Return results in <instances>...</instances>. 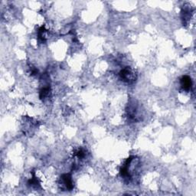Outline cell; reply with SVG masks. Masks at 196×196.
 <instances>
[{"instance_id": "5b68a950", "label": "cell", "mask_w": 196, "mask_h": 196, "mask_svg": "<svg viewBox=\"0 0 196 196\" xmlns=\"http://www.w3.org/2000/svg\"><path fill=\"white\" fill-rule=\"evenodd\" d=\"M75 154H76V156H77L78 157V158H79V159H83L84 157L85 156L84 151L82 149H78V150H77V152H76Z\"/></svg>"}, {"instance_id": "8992f818", "label": "cell", "mask_w": 196, "mask_h": 196, "mask_svg": "<svg viewBox=\"0 0 196 196\" xmlns=\"http://www.w3.org/2000/svg\"><path fill=\"white\" fill-rule=\"evenodd\" d=\"M28 184H29L30 185H35V186H37V185H38V181H37V179L35 177V175L33 176V178H32V179H30V180L28 181Z\"/></svg>"}, {"instance_id": "3957f363", "label": "cell", "mask_w": 196, "mask_h": 196, "mask_svg": "<svg viewBox=\"0 0 196 196\" xmlns=\"http://www.w3.org/2000/svg\"><path fill=\"white\" fill-rule=\"evenodd\" d=\"M61 179H62L64 185H65V186H66V188L68 190L71 191L74 189V184L70 174H64L61 176Z\"/></svg>"}, {"instance_id": "7a4b0ae2", "label": "cell", "mask_w": 196, "mask_h": 196, "mask_svg": "<svg viewBox=\"0 0 196 196\" xmlns=\"http://www.w3.org/2000/svg\"><path fill=\"white\" fill-rule=\"evenodd\" d=\"M180 84H181L182 87L185 91H189L192 86V81L191 77L187 75L182 77L181 80H180Z\"/></svg>"}, {"instance_id": "277c9868", "label": "cell", "mask_w": 196, "mask_h": 196, "mask_svg": "<svg viewBox=\"0 0 196 196\" xmlns=\"http://www.w3.org/2000/svg\"><path fill=\"white\" fill-rule=\"evenodd\" d=\"M49 91H50V89L49 87H44L43 89L41 90L40 91V98L41 99H44V98H45L49 94Z\"/></svg>"}, {"instance_id": "6da1fadb", "label": "cell", "mask_w": 196, "mask_h": 196, "mask_svg": "<svg viewBox=\"0 0 196 196\" xmlns=\"http://www.w3.org/2000/svg\"><path fill=\"white\" fill-rule=\"evenodd\" d=\"M120 77L122 81L130 82L133 79V74L130 68H125L120 72Z\"/></svg>"}]
</instances>
